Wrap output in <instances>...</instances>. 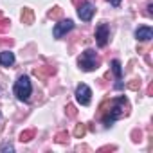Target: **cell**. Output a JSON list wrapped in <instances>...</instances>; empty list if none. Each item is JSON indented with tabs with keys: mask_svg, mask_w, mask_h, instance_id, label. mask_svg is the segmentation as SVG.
I'll return each instance as SVG.
<instances>
[{
	"mask_svg": "<svg viewBox=\"0 0 153 153\" xmlns=\"http://www.w3.org/2000/svg\"><path fill=\"white\" fill-rule=\"evenodd\" d=\"M108 106H110L108 115H103V121H105L106 126H112V123H114L115 119H119V117H123V115H128V110H130L128 99H126L124 96L108 101Z\"/></svg>",
	"mask_w": 153,
	"mask_h": 153,
	"instance_id": "6da1fadb",
	"label": "cell"
},
{
	"mask_svg": "<svg viewBox=\"0 0 153 153\" xmlns=\"http://www.w3.org/2000/svg\"><path fill=\"white\" fill-rule=\"evenodd\" d=\"M79 67H81V70H85V72H92V70H96L97 67H99V58L96 56V52L94 51H90V49H87L83 54H81V58H79Z\"/></svg>",
	"mask_w": 153,
	"mask_h": 153,
	"instance_id": "7a4b0ae2",
	"label": "cell"
},
{
	"mask_svg": "<svg viewBox=\"0 0 153 153\" xmlns=\"http://www.w3.org/2000/svg\"><path fill=\"white\" fill-rule=\"evenodd\" d=\"M33 92V87H31V81L27 76H22V78H18V81L15 83V96L20 99V101H27L29 96Z\"/></svg>",
	"mask_w": 153,
	"mask_h": 153,
	"instance_id": "3957f363",
	"label": "cell"
},
{
	"mask_svg": "<svg viewBox=\"0 0 153 153\" xmlns=\"http://www.w3.org/2000/svg\"><path fill=\"white\" fill-rule=\"evenodd\" d=\"M90 97H92V90L85 83L78 85V88H76V99H78V103L87 106V105H90Z\"/></svg>",
	"mask_w": 153,
	"mask_h": 153,
	"instance_id": "277c9868",
	"label": "cell"
},
{
	"mask_svg": "<svg viewBox=\"0 0 153 153\" xmlns=\"http://www.w3.org/2000/svg\"><path fill=\"white\" fill-rule=\"evenodd\" d=\"M108 38H110V29L106 24H99L97 29H96V42L99 47H105L108 43Z\"/></svg>",
	"mask_w": 153,
	"mask_h": 153,
	"instance_id": "5b68a950",
	"label": "cell"
},
{
	"mask_svg": "<svg viewBox=\"0 0 153 153\" xmlns=\"http://www.w3.org/2000/svg\"><path fill=\"white\" fill-rule=\"evenodd\" d=\"M94 13H96V7H94L92 4H88V2H83V4L78 7V16H79L83 22H88V20H92Z\"/></svg>",
	"mask_w": 153,
	"mask_h": 153,
	"instance_id": "8992f818",
	"label": "cell"
},
{
	"mask_svg": "<svg viewBox=\"0 0 153 153\" xmlns=\"http://www.w3.org/2000/svg\"><path fill=\"white\" fill-rule=\"evenodd\" d=\"M72 27H74V22H72V20H61L59 24L54 25V31H52V33H54V38H61V36L67 34Z\"/></svg>",
	"mask_w": 153,
	"mask_h": 153,
	"instance_id": "52a82bcc",
	"label": "cell"
},
{
	"mask_svg": "<svg viewBox=\"0 0 153 153\" xmlns=\"http://www.w3.org/2000/svg\"><path fill=\"white\" fill-rule=\"evenodd\" d=\"M33 74L36 76V78L45 79V78H51V76H54V74H56V68H54V67L45 65V67H38V68H34V70H33Z\"/></svg>",
	"mask_w": 153,
	"mask_h": 153,
	"instance_id": "ba28073f",
	"label": "cell"
},
{
	"mask_svg": "<svg viewBox=\"0 0 153 153\" xmlns=\"http://www.w3.org/2000/svg\"><path fill=\"white\" fill-rule=\"evenodd\" d=\"M135 38L140 40V42H148V40L153 38V29L148 27V25H142V27H139V29L135 31Z\"/></svg>",
	"mask_w": 153,
	"mask_h": 153,
	"instance_id": "9c48e42d",
	"label": "cell"
},
{
	"mask_svg": "<svg viewBox=\"0 0 153 153\" xmlns=\"http://www.w3.org/2000/svg\"><path fill=\"white\" fill-rule=\"evenodd\" d=\"M20 20H22V24L31 25V24L34 22V11H33L31 7H24L22 13H20Z\"/></svg>",
	"mask_w": 153,
	"mask_h": 153,
	"instance_id": "30bf717a",
	"label": "cell"
},
{
	"mask_svg": "<svg viewBox=\"0 0 153 153\" xmlns=\"http://www.w3.org/2000/svg\"><path fill=\"white\" fill-rule=\"evenodd\" d=\"M15 63V54L9 52V51H4V52H0V65H4V67H11Z\"/></svg>",
	"mask_w": 153,
	"mask_h": 153,
	"instance_id": "8fae6325",
	"label": "cell"
},
{
	"mask_svg": "<svg viewBox=\"0 0 153 153\" xmlns=\"http://www.w3.org/2000/svg\"><path fill=\"white\" fill-rule=\"evenodd\" d=\"M34 135H36V130H34V128L25 130V131H22V133H20V140H22V142H29V140H33V139H34Z\"/></svg>",
	"mask_w": 153,
	"mask_h": 153,
	"instance_id": "7c38bea8",
	"label": "cell"
},
{
	"mask_svg": "<svg viewBox=\"0 0 153 153\" xmlns=\"http://www.w3.org/2000/svg\"><path fill=\"white\" fill-rule=\"evenodd\" d=\"M47 16H49V18H52V20H59V18L63 16V9L56 6V7H52V9L47 13Z\"/></svg>",
	"mask_w": 153,
	"mask_h": 153,
	"instance_id": "4fadbf2b",
	"label": "cell"
},
{
	"mask_svg": "<svg viewBox=\"0 0 153 153\" xmlns=\"http://www.w3.org/2000/svg\"><path fill=\"white\" fill-rule=\"evenodd\" d=\"M85 133H87L85 124H76V128H74V137H76V139H83Z\"/></svg>",
	"mask_w": 153,
	"mask_h": 153,
	"instance_id": "5bb4252c",
	"label": "cell"
},
{
	"mask_svg": "<svg viewBox=\"0 0 153 153\" xmlns=\"http://www.w3.org/2000/svg\"><path fill=\"white\" fill-rule=\"evenodd\" d=\"M112 70H114V74H115V78H117V79H121L123 70H121V63H119L117 59H114V61H112Z\"/></svg>",
	"mask_w": 153,
	"mask_h": 153,
	"instance_id": "9a60e30c",
	"label": "cell"
},
{
	"mask_svg": "<svg viewBox=\"0 0 153 153\" xmlns=\"http://www.w3.org/2000/svg\"><path fill=\"white\" fill-rule=\"evenodd\" d=\"M56 142L58 144H65V142H68V133L67 131H59V133H56Z\"/></svg>",
	"mask_w": 153,
	"mask_h": 153,
	"instance_id": "2e32d148",
	"label": "cell"
},
{
	"mask_svg": "<svg viewBox=\"0 0 153 153\" xmlns=\"http://www.w3.org/2000/svg\"><path fill=\"white\" fill-rule=\"evenodd\" d=\"M65 112H67V117H70V119H74L76 115H78V110H76V106H74V105H67Z\"/></svg>",
	"mask_w": 153,
	"mask_h": 153,
	"instance_id": "e0dca14e",
	"label": "cell"
},
{
	"mask_svg": "<svg viewBox=\"0 0 153 153\" xmlns=\"http://www.w3.org/2000/svg\"><path fill=\"white\" fill-rule=\"evenodd\" d=\"M9 25H11V22H9L7 18H0V34H2L4 31H7Z\"/></svg>",
	"mask_w": 153,
	"mask_h": 153,
	"instance_id": "ac0fdd59",
	"label": "cell"
},
{
	"mask_svg": "<svg viewBox=\"0 0 153 153\" xmlns=\"http://www.w3.org/2000/svg\"><path fill=\"white\" fill-rule=\"evenodd\" d=\"M128 88H130V90H139V88H140V79H131V81L128 83Z\"/></svg>",
	"mask_w": 153,
	"mask_h": 153,
	"instance_id": "d6986e66",
	"label": "cell"
},
{
	"mask_svg": "<svg viewBox=\"0 0 153 153\" xmlns=\"http://www.w3.org/2000/svg\"><path fill=\"white\" fill-rule=\"evenodd\" d=\"M131 137H133V142H139V140H140V137H142V131H140V130H133Z\"/></svg>",
	"mask_w": 153,
	"mask_h": 153,
	"instance_id": "ffe728a7",
	"label": "cell"
},
{
	"mask_svg": "<svg viewBox=\"0 0 153 153\" xmlns=\"http://www.w3.org/2000/svg\"><path fill=\"white\" fill-rule=\"evenodd\" d=\"M115 149H117L115 146H105V148H101L99 151H115Z\"/></svg>",
	"mask_w": 153,
	"mask_h": 153,
	"instance_id": "44dd1931",
	"label": "cell"
},
{
	"mask_svg": "<svg viewBox=\"0 0 153 153\" xmlns=\"http://www.w3.org/2000/svg\"><path fill=\"white\" fill-rule=\"evenodd\" d=\"M72 2H74V6H78V7H79V6L85 2V0H72Z\"/></svg>",
	"mask_w": 153,
	"mask_h": 153,
	"instance_id": "7402d4cb",
	"label": "cell"
},
{
	"mask_svg": "<svg viewBox=\"0 0 153 153\" xmlns=\"http://www.w3.org/2000/svg\"><path fill=\"white\" fill-rule=\"evenodd\" d=\"M2 149H4V151H7V149H9V151H13V146H4Z\"/></svg>",
	"mask_w": 153,
	"mask_h": 153,
	"instance_id": "603a6c76",
	"label": "cell"
},
{
	"mask_svg": "<svg viewBox=\"0 0 153 153\" xmlns=\"http://www.w3.org/2000/svg\"><path fill=\"white\" fill-rule=\"evenodd\" d=\"M119 2H121V0H112V4H114V6H119Z\"/></svg>",
	"mask_w": 153,
	"mask_h": 153,
	"instance_id": "cb8c5ba5",
	"label": "cell"
},
{
	"mask_svg": "<svg viewBox=\"0 0 153 153\" xmlns=\"http://www.w3.org/2000/svg\"><path fill=\"white\" fill-rule=\"evenodd\" d=\"M0 18H4V15H2V11H0Z\"/></svg>",
	"mask_w": 153,
	"mask_h": 153,
	"instance_id": "d4e9b609",
	"label": "cell"
}]
</instances>
